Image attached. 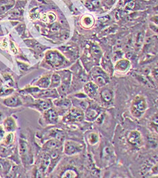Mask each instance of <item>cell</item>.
Segmentation results:
<instances>
[{"instance_id":"obj_14","label":"cell","mask_w":158,"mask_h":178,"mask_svg":"<svg viewBox=\"0 0 158 178\" xmlns=\"http://www.w3.org/2000/svg\"><path fill=\"white\" fill-rule=\"evenodd\" d=\"M4 103L6 106L11 108L18 107L22 105V102L16 96H13L6 98L4 100Z\"/></svg>"},{"instance_id":"obj_33","label":"cell","mask_w":158,"mask_h":178,"mask_svg":"<svg viewBox=\"0 0 158 178\" xmlns=\"http://www.w3.org/2000/svg\"><path fill=\"white\" fill-rule=\"evenodd\" d=\"M149 27L153 32H155V33L158 34V27H157V26H156L154 24H150Z\"/></svg>"},{"instance_id":"obj_18","label":"cell","mask_w":158,"mask_h":178,"mask_svg":"<svg viewBox=\"0 0 158 178\" xmlns=\"http://www.w3.org/2000/svg\"><path fill=\"white\" fill-rule=\"evenodd\" d=\"M60 96V94L58 93L57 90L55 88L53 89H50L49 90H46L43 92H41L40 93L39 97L40 98H58Z\"/></svg>"},{"instance_id":"obj_25","label":"cell","mask_w":158,"mask_h":178,"mask_svg":"<svg viewBox=\"0 0 158 178\" xmlns=\"http://www.w3.org/2000/svg\"><path fill=\"white\" fill-rule=\"evenodd\" d=\"M94 20L91 16H84L82 20V25L86 28H90L93 25Z\"/></svg>"},{"instance_id":"obj_11","label":"cell","mask_w":158,"mask_h":178,"mask_svg":"<svg viewBox=\"0 0 158 178\" xmlns=\"http://www.w3.org/2000/svg\"><path fill=\"white\" fill-rule=\"evenodd\" d=\"M100 115V111L94 106H89L84 112V118L89 121L96 120Z\"/></svg>"},{"instance_id":"obj_4","label":"cell","mask_w":158,"mask_h":178,"mask_svg":"<svg viewBox=\"0 0 158 178\" xmlns=\"http://www.w3.org/2000/svg\"><path fill=\"white\" fill-rule=\"evenodd\" d=\"M83 148V145L81 143L72 140H67L63 144V153L68 156L74 155L82 152Z\"/></svg>"},{"instance_id":"obj_8","label":"cell","mask_w":158,"mask_h":178,"mask_svg":"<svg viewBox=\"0 0 158 178\" xmlns=\"http://www.w3.org/2000/svg\"><path fill=\"white\" fill-rule=\"evenodd\" d=\"M44 120L48 124H56L58 121V114L57 111L53 108L44 111L43 113Z\"/></svg>"},{"instance_id":"obj_37","label":"cell","mask_w":158,"mask_h":178,"mask_svg":"<svg viewBox=\"0 0 158 178\" xmlns=\"http://www.w3.org/2000/svg\"><path fill=\"white\" fill-rule=\"evenodd\" d=\"M152 74L153 77H154L156 80H158V69L153 70V71L152 72Z\"/></svg>"},{"instance_id":"obj_27","label":"cell","mask_w":158,"mask_h":178,"mask_svg":"<svg viewBox=\"0 0 158 178\" xmlns=\"http://www.w3.org/2000/svg\"><path fill=\"white\" fill-rule=\"evenodd\" d=\"M28 151V144L27 142H26L24 140H20V154L24 155L26 153H27Z\"/></svg>"},{"instance_id":"obj_39","label":"cell","mask_w":158,"mask_h":178,"mask_svg":"<svg viewBox=\"0 0 158 178\" xmlns=\"http://www.w3.org/2000/svg\"><path fill=\"white\" fill-rule=\"evenodd\" d=\"M100 1H99V0H94V1H93V2H92V4L96 7L100 6Z\"/></svg>"},{"instance_id":"obj_36","label":"cell","mask_w":158,"mask_h":178,"mask_svg":"<svg viewBox=\"0 0 158 178\" xmlns=\"http://www.w3.org/2000/svg\"><path fill=\"white\" fill-rule=\"evenodd\" d=\"M4 134H5V130L3 127L0 126V140L4 137Z\"/></svg>"},{"instance_id":"obj_34","label":"cell","mask_w":158,"mask_h":178,"mask_svg":"<svg viewBox=\"0 0 158 178\" xmlns=\"http://www.w3.org/2000/svg\"><path fill=\"white\" fill-rule=\"evenodd\" d=\"M151 21L153 22V24L155 25L158 27V15L153 16V17L151 18Z\"/></svg>"},{"instance_id":"obj_24","label":"cell","mask_w":158,"mask_h":178,"mask_svg":"<svg viewBox=\"0 0 158 178\" xmlns=\"http://www.w3.org/2000/svg\"><path fill=\"white\" fill-rule=\"evenodd\" d=\"M144 41V33L143 32H139L137 36H136L135 43H134V46H135L136 49H138V50L142 48V46L143 44Z\"/></svg>"},{"instance_id":"obj_7","label":"cell","mask_w":158,"mask_h":178,"mask_svg":"<svg viewBox=\"0 0 158 178\" xmlns=\"http://www.w3.org/2000/svg\"><path fill=\"white\" fill-rule=\"evenodd\" d=\"M131 62L128 59H120L115 62V64L114 66L115 71L118 72V73L124 74L128 72L131 69Z\"/></svg>"},{"instance_id":"obj_32","label":"cell","mask_w":158,"mask_h":178,"mask_svg":"<svg viewBox=\"0 0 158 178\" xmlns=\"http://www.w3.org/2000/svg\"><path fill=\"white\" fill-rule=\"evenodd\" d=\"M92 51H93L94 54H95L97 56L100 55L101 54V51L100 50V48L97 46H93V48H92Z\"/></svg>"},{"instance_id":"obj_1","label":"cell","mask_w":158,"mask_h":178,"mask_svg":"<svg viewBox=\"0 0 158 178\" xmlns=\"http://www.w3.org/2000/svg\"><path fill=\"white\" fill-rule=\"evenodd\" d=\"M147 109V103L143 96L137 95L131 102L130 111L134 118L140 119L145 113Z\"/></svg>"},{"instance_id":"obj_5","label":"cell","mask_w":158,"mask_h":178,"mask_svg":"<svg viewBox=\"0 0 158 178\" xmlns=\"http://www.w3.org/2000/svg\"><path fill=\"white\" fill-rule=\"evenodd\" d=\"M127 141L132 146L136 148H139L143 146V141L141 133L139 131L134 130L130 132L127 137Z\"/></svg>"},{"instance_id":"obj_21","label":"cell","mask_w":158,"mask_h":178,"mask_svg":"<svg viewBox=\"0 0 158 178\" xmlns=\"http://www.w3.org/2000/svg\"><path fill=\"white\" fill-rule=\"evenodd\" d=\"M103 68H104L105 71L107 72V74H112L114 70H113L112 62H111L109 58L105 57L103 58Z\"/></svg>"},{"instance_id":"obj_6","label":"cell","mask_w":158,"mask_h":178,"mask_svg":"<svg viewBox=\"0 0 158 178\" xmlns=\"http://www.w3.org/2000/svg\"><path fill=\"white\" fill-rule=\"evenodd\" d=\"M46 59L53 67L61 66L64 62V58L57 51H49L46 56Z\"/></svg>"},{"instance_id":"obj_38","label":"cell","mask_w":158,"mask_h":178,"mask_svg":"<svg viewBox=\"0 0 158 178\" xmlns=\"http://www.w3.org/2000/svg\"><path fill=\"white\" fill-rule=\"evenodd\" d=\"M59 30V26L57 24H54L52 26V31H57Z\"/></svg>"},{"instance_id":"obj_30","label":"cell","mask_w":158,"mask_h":178,"mask_svg":"<svg viewBox=\"0 0 158 178\" xmlns=\"http://www.w3.org/2000/svg\"><path fill=\"white\" fill-rule=\"evenodd\" d=\"M11 8V6L6 5L5 4H0V14H3L9 10V8Z\"/></svg>"},{"instance_id":"obj_3","label":"cell","mask_w":158,"mask_h":178,"mask_svg":"<svg viewBox=\"0 0 158 178\" xmlns=\"http://www.w3.org/2000/svg\"><path fill=\"white\" fill-rule=\"evenodd\" d=\"M93 81L99 88L105 86L109 83L110 77L104 70L100 68H95L91 73Z\"/></svg>"},{"instance_id":"obj_10","label":"cell","mask_w":158,"mask_h":178,"mask_svg":"<svg viewBox=\"0 0 158 178\" xmlns=\"http://www.w3.org/2000/svg\"><path fill=\"white\" fill-rule=\"evenodd\" d=\"M99 87L94 82H88L84 85V92L87 96L91 99L97 97L98 93Z\"/></svg>"},{"instance_id":"obj_12","label":"cell","mask_w":158,"mask_h":178,"mask_svg":"<svg viewBox=\"0 0 158 178\" xmlns=\"http://www.w3.org/2000/svg\"><path fill=\"white\" fill-rule=\"evenodd\" d=\"M100 97L102 102L105 104H112L113 102V92L109 89H103L100 92Z\"/></svg>"},{"instance_id":"obj_17","label":"cell","mask_w":158,"mask_h":178,"mask_svg":"<svg viewBox=\"0 0 158 178\" xmlns=\"http://www.w3.org/2000/svg\"><path fill=\"white\" fill-rule=\"evenodd\" d=\"M35 104H36L37 109L43 111L52 108L53 105L50 100H37Z\"/></svg>"},{"instance_id":"obj_35","label":"cell","mask_w":158,"mask_h":178,"mask_svg":"<svg viewBox=\"0 0 158 178\" xmlns=\"http://www.w3.org/2000/svg\"><path fill=\"white\" fill-rule=\"evenodd\" d=\"M20 12L16 10V11L14 12L13 13H12L10 14V16H11V18H18L20 16Z\"/></svg>"},{"instance_id":"obj_26","label":"cell","mask_w":158,"mask_h":178,"mask_svg":"<svg viewBox=\"0 0 158 178\" xmlns=\"http://www.w3.org/2000/svg\"><path fill=\"white\" fill-rule=\"evenodd\" d=\"M124 54L122 50H115L114 52V54H113V56H112L113 61L117 62L118 60L122 59L124 57Z\"/></svg>"},{"instance_id":"obj_16","label":"cell","mask_w":158,"mask_h":178,"mask_svg":"<svg viewBox=\"0 0 158 178\" xmlns=\"http://www.w3.org/2000/svg\"><path fill=\"white\" fill-rule=\"evenodd\" d=\"M51 165V156L49 154L45 153L42 157L39 169L41 172H45Z\"/></svg>"},{"instance_id":"obj_2","label":"cell","mask_w":158,"mask_h":178,"mask_svg":"<svg viewBox=\"0 0 158 178\" xmlns=\"http://www.w3.org/2000/svg\"><path fill=\"white\" fill-rule=\"evenodd\" d=\"M84 119V113L83 111L79 107H72L68 109L67 113L63 118L65 123L81 122Z\"/></svg>"},{"instance_id":"obj_23","label":"cell","mask_w":158,"mask_h":178,"mask_svg":"<svg viewBox=\"0 0 158 178\" xmlns=\"http://www.w3.org/2000/svg\"><path fill=\"white\" fill-rule=\"evenodd\" d=\"M87 140L91 145H95L97 144L99 140H100V137L97 133L92 132L89 133L87 136Z\"/></svg>"},{"instance_id":"obj_20","label":"cell","mask_w":158,"mask_h":178,"mask_svg":"<svg viewBox=\"0 0 158 178\" xmlns=\"http://www.w3.org/2000/svg\"><path fill=\"white\" fill-rule=\"evenodd\" d=\"M50 83H51L50 78H49V77H43V78H41L38 82H37V85H38L40 88L47 89V88H49Z\"/></svg>"},{"instance_id":"obj_22","label":"cell","mask_w":158,"mask_h":178,"mask_svg":"<svg viewBox=\"0 0 158 178\" xmlns=\"http://www.w3.org/2000/svg\"><path fill=\"white\" fill-rule=\"evenodd\" d=\"M149 126L152 130L158 134V114H155L151 119Z\"/></svg>"},{"instance_id":"obj_28","label":"cell","mask_w":158,"mask_h":178,"mask_svg":"<svg viewBox=\"0 0 158 178\" xmlns=\"http://www.w3.org/2000/svg\"><path fill=\"white\" fill-rule=\"evenodd\" d=\"M77 176L76 172L73 169H68L63 173L62 177H76Z\"/></svg>"},{"instance_id":"obj_40","label":"cell","mask_w":158,"mask_h":178,"mask_svg":"<svg viewBox=\"0 0 158 178\" xmlns=\"http://www.w3.org/2000/svg\"><path fill=\"white\" fill-rule=\"evenodd\" d=\"M85 5L87 6V8H89V9H92V8H93V4H92L91 3H90V2H86Z\"/></svg>"},{"instance_id":"obj_19","label":"cell","mask_w":158,"mask_h":178,"mask_svg":"<svg viewBox=\"0 0 158 178\" xmlns=\"http://www.w3.org/2000/svg\"><path fill=\"white\" fill-rule=\"evenodd\" d=\"M61 85V77L58 74H53L51 79V83L49 88L53 89L58 88Z\"/></svg>"},{"instance_id":"obj_15","label":"cell","mask_w":158,"mask_h":178,"mask_svg":"<svg viewBox=\"0 0 158 178\" xmlns=\"http://www.w3.org/2000/svg\"><path fill=\"white\" fill-rule=\"evenodd\" d=\"M4 128L8 132H14L16 129V123L15 119L12 116H9L4 122Z\"/></svg>"},{"instance_id":"obj_13","label":"cell","mask_w":158,"mask_h":178,"mask_svg":"<svg viewBox=\"0 0 158 178\" xmlns=\"http://www.w3.org/2000/svg\"><path fill=\"white\" fill-rule=\"evenodd\" d=\"M53 103L56 106L62 109L68 110L71 108L72 106L71 101L66 98H56V100L53 101Z\"/></svg>"},{"instance_id":"obj_31","label":"cell","mask_w":158,"mask_h":178,"mask_svg":"<svg viewBox=\"0 0 158 178\" xmlns=\"http://www.w3.org/2000/svg\"><path fill=\"white\" fill-rule=\"evenodd\" d=\"M151 173L153 175V177H156L158 175V163L156 165L153 166V167L151 169Z\"/></svg>"},{"instance_id":"obj_9","label":"cell","mask_w":158,"mask_h":178,"mask_svg":"<svg viewBox=\"0 0 158 178\" xmlns=\"http://www.w3.org/2000/svg\"><path fill=\"white\" fill-rule=\"evenodd\" d=\"M62 142L56 139V138H53V139L48 140V141L43 145V149L45 151L48 152V153H51V152L59 150L62 147Z\"/></svg>"},{"instance_id":"obj_29","label":"cell","mask_w":158,"mask_h":178,"mask_svg":"<svg viewBox=\"0 0 158 178\" xmlns=\"http://www.w3.org/2000/svg\"><path fill=\"white\" fill-rule=\"evenodd\" d=\"M13 141V134L10 132V133H9L8 135H7L6 136L4 137V144L8 146V145H10L12 142Z\"/></svg>"}]
</instances>
